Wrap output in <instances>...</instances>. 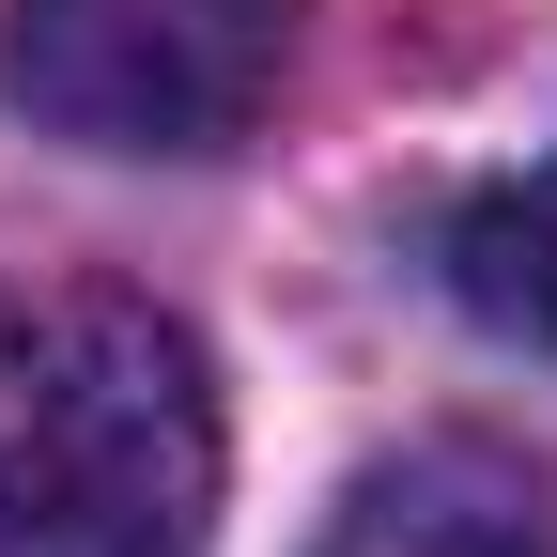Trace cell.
<instances>
[{
  "instance_id": "obj_2",
  "label": "cell",
  "mask_w": 557,
  "mask_h": 557,
  "mask_svg": "<svg viewBox=\"0 0 557 557\" xmlns=\"http://www.w3.org/2000/svg\"><path fill=\"white\" fill-rule=\"evenodd\" d=\"M310 0H0V94L78 156H218L263 124Z\"/></svg>"
},
{
  "instance_id": "obj_3",
  "label": "cell",
  "mask_w": 557,
  "mask_h": 557,
  "mask_svg": "<svg viewBox=\"0 0 557 557\" xmlns=\"http://www.w3.org/2000/svg\"><path fill=\"white\" fill-rule=\"evenodd\" d=\"M325 557H557V496L511 449L434 434V449H403V465H372L357 496H341Z\"/></svg>"
},
{
  "instance_id": "obj_4",
  "label": "cell",
  "mask_w": 557,
  "mask_h": 557,
  "mask_svg": "<svg viewBox=\"0 0 557 557\" xmlns=\"http://www.w3.org/2000/svg\"><path fill=\"white\" fill-rule=\"evenodd\" d=\"M434 263H449L465 325H496L511 357H557V156H527V171H496V186H465L449 233H434Z\"/></svg>"
},
{
  "instance_id": "obj_1",
  "label": "cell",
  "mask_w": 557,
  "mask_h": 557,
  "mask_svg": "<svg viewBox=\"0 0 557 557\" xmlns=\"http://www.w3.org/2000/svg\"><path fill=\"white\" fill-rule=\"evenodd\" d=\"M218 372L124 278H0V557H201Z\"/></svg>"
}]
</instances>
